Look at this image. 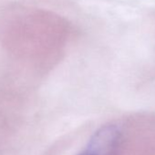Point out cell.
<instances>
[{"mask_svg":"<svg viewBox=\"0 0 155 155\" xmlns=\"http://www.w3.org/2000/svg\"><path fill=\"white\" fill-rule=\"evenodd\" d=\"M120 140V130L116 125H103L93 133L79 155H117Z\"/></svg>","mask_w":155,"mask_h":155,"instance_id":"cell-1","label":"cell"}]
</instances>
